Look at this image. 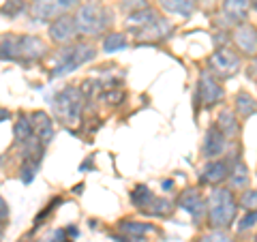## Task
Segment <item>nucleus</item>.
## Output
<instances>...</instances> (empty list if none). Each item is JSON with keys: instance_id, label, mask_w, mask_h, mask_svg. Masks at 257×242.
I'll return each instance as SVG.
<instances>
[{"instance_id": "nucleus-11", "label": "nucleus", "mask_w": 257, "mask_h": 242, "mask_svg": "<svg viewBox=\"0 0 257 242\" xmlns=\"http://www.w3.org/2000/svg\"><path fill=\"white\" fill-rule=\"evenodd\" d=\"M178 206L182 208L184 212L191 214L193 221H202L206 216V199L202 197L199 189H184L178 197Z\"/></svg>"}, {"instance_id": "nucleus-13", "label": "nucleus", "mask_w": 257, "mask_h": 242, "mask_svg": "<svg viewBox=\"0 0 257 242\" xmlns=\"http://www.w3.org/2000/svg\"><path fill=\"white\" fill-rule=\"evenodd\" d=\"M234 43L244 56H257V28L251 24H240L234 30Z\"/></svg>"}, {"instance_id": "nucleus-37", "label": "nucleus", "mask_w": 257, "mask_h": 242, "mask_svg": "<svg viewBox=\"0 0 257 242\" xmlns=\"http://www.w3.org/2000/svg\"><path fill=\"white\" fill-rule=\"evenodd\" d=\"M9 118H11V111L5 109V107H0V123H5V120H9Z\"/></svg>"}, {"instance_id": "nucleus-33", "label": "nucleus", "mask_w": 257, "mask_h": 242, "mask_svg": "<svg viewBox=\"0 0 257 242\" xmlns=\"http://www.w3.org/2000/svg\"><path fill=\"white\" fill-rule=\"evenodd\" d=\"M122 7H124V11H128V13H135V11L146 9V7H148V0H124Z\"/></svg>"}, {"instance_id": "nucleus-24", "label": "nucleus", "mask_w": 257, "mask_h": 242, "mask_svg": "<svg viewBox=\"0 0 257 242\" xmlns=\"http://www.w3.org/2000/svg\"><path fill=\"white\" fill-rule=\"evenodd\" d=\"M155 20H159V13H157L155 9H150V7H146V9H142V11L128 13L126 24H128V26H131L133 30H135V28H142V26H146V24L155 22Z\"/></svg>"}, {"instance_id": "nucleus-30", "label": "nucleus", "mask_w": 257, "mask_h": 242, "mask_svg": "<svg viewBox=\"0 0 257 242\" xmlns=\"http://www.w3.org/2000/svg\"><path fill=\"white\" fill-rule=\"evenodd\" d=\"M197 242H236V240L231 238L229 233H225V229H212V231L204 233Z\"/></svg>"}, {"instance_id": "nucleus-6", "label": "nucleus", "mask_w": 257, "mask_h": 242, "mask_svg": "<svg viewBox=\"0 0 257 242\" xmlns=\"http://www.w3.org/2000/svg\"><path fill=\"white\" fill-rule=\"evenodd\" d=\"M208 67H210V73L214 77H221V79L234 77L240 71V56L236 52H231L229 47H219L208 58Z\"/></svg>"}, {"instance_id": "nucleus-16", "label": "nucleus", "mask_w": 257, "mask_h": 242, "mask_svg": "<svg viewBox=\"0 0 257 242\" xmlns=\"http://www.w3.org/2000/svg\"><path fill=\"white\" fill-rule=\"evenodd\" d=\"M225 144H227V137H225L216 127H210L206 137H204V146H202L204 157H208V159L221 157L223 150H225Z\"/></svg>"}, {"instance_id": "nucleus-36", "label": "nucleus", "mask_w": 257, "mask_h": 242, "mask_svg": "<svg viewBox=\"0 0 257 242\" xmlns=\"http://www.w3.org/2000/svg\"><path fill=\"white\" fill-rule=\"evenodd\" d=\"M246 75L251 77V79H255L257 82V56H255V60L251 62V67H248V71H246Z\"/></svg>"}, {"instance_id": "nucleus-3", "label": "nucleus", "mask_w": 257, "mask_h": 242, "mask_svg": "<svg viewBox=\"0 0 257 242\" xmlns=\"http://www.w3.org/2000/svg\"><path fill=\"white\" fill-rule=\"evenodd\" d=\"M96 56V47L88 41H77V43H69V45H62L60 54L56 56V64L52 69L50 77H64L69 73H73L75 69H79L82 64L90 62Z\"/></svg>"}, {"instance_id": "nucleus-28", "label": "nucleus", "mask_w": 257, "mask_h": 242, "mask_svg": "<svg viewBox=\"0 0 257 242\" xmlns=\"http://www.w3.org/2000/svg\"><path fill=\"white\" fill-rule=\"evenodd\" d=\"M26 11H30L26 0H7V3L0 7V15H3V18H9V20L20 18V15H24Z\"/></svg>"}, {"instance_id": "nucleus-20", "label": "nucleus", "mask_w": 257, "mask_h": 242, "mask_svg": "<svg viewBox=\"0 0 257 242\" xmlns=\"http://www.w3.org/2000/svg\"><path fill=\"white\" fill-rule=\"evenodd\" d=\"M248 182H251V176H248V167L242 163V161H238V163L231 167V174H229V184H231V189L244 191V189H248Z\"/></svg>"}, {"instance_id": "nucleus-29", "label": "nucleus", "mask_w": 257, "mask_h": 242, "mask_svg": "<svg viewBox=\"0 0 257 242\" xmlns=\"http://www.w3.org/2000/svg\"><path fill=\"white\" fill-rule=\"evenodd\" d=\"M240 206L244 210H257V189H244L240 195Z\"/></svg>"}, {"instance_id": "nucleus-32", "label": "nucleus", "mask_w": 257, "mask_h": 242, "mask_svg": "<svg viewBox=\"0 0 257 242\" xmlns=\"http://www.w3.org/2000/svg\"><path fill=\"white\" fill-rule=\"evenodd\" d=\"M60 197H56V199H52L50 201V204H47V208H45V210H41V212H39L37 214V219H35V229H39V227H41V223L47 219V216H50L52 212H54V208H56V204H60Z\"/></svg>"}, {"instance_id": "nucleus-4", "label": "nucleus", "mask_w": 257, "mask_h": 242, "mask_svg": "<svg viewBox=\"0 0 257 242\" xmlns=\"http://www.w3.org/2000/svg\"><path fill=\"white\" fill-rule=\"evenodd\" d=\"M73 20H75L77 32L82 37H96L107 28L109 13L105 7H101L99 3H88V5L79 7L77 13L73 15Z\"/></svg>"}, {"instance_id": "nucleus-10", "label": "nucleus", "mask_w": 257, "mask_h": 242, "mask_svg": "<svg viewBox=\"0 0 257 242\" xmlns=\"http://www.w3.org/2000/svg\"><path fill=\"white\" fill-rule=\"evenodd\" d=\"M133 35H135V39H138V43H159V41H163V39H167L172 35V24L167 20H163V18H159L155 22L146 24V26L135 28Z\"/></svg>"}, {"instance_id": "nucleus-19", "label": "nucleus", "mask_w": 257, "mask_h": 242, "mask_svg": "<svg viewBox=\"0 0 257 242\" xmlns=\"http://www.w3.org/2000/svg\"><path fill=\"white\" fill-rule=\"evenodd\" d=\"M159 5L167 13H176L182 15V18H189L195 11V0H159Z\"/></svg>"}, {"instance_id": "nucleus-2", "label": "nucleus", "mask_w": 257, "mask_h": 242, "mask_svg": "<svg viewBox=\"0 0 257 242\" xmlns=\"http://www.w3.org/2000/svg\"><path fill=\"white\" fill-rule=\"evenodd\" d=\"M54 114L60 120L62 127L67 129H77L82 125V114H84V92L77 86H64L60 92H56L54 101Z\"/></svg>"}, {"instance_id": "nucleus-34", "label": "nucleus", "mask_w": 257, "mask_h": 242, "mask_svg": "<svg viewBox=\"0 0 257 242\" xmlns=\"http://www.w3.org/2000/svg\"><path fill=\"white\" fill-rule=\"evenodd\" d=\"M9 219H11V210H9V206H7V201H5V197L0 195V223H9Z\"/></svg>"}, {"instance_id": "nucleus-17", "label": "nucleus", "mask_w": 257, "mask_h": 242, "mask_svg": "<svg viewBox=\"0 0 257 242\" xmlns=\"http://www.w3.org/2000/svg\"><path fill=\"white\" fill-rule=\"evenodd\" d=\"M216 129L227 137V140H234V137L238 135V131H240V123L236 120V114L231 109H221L219 111V118H216Z\"/></svg>"}, {"instance_id": "nucleus-26", "label": "nucleus", "mask_w": 257, "mask_h": 242, "mask_svg": "<svg viewBox=\"0 0 257 242\" xmlns=\"http://www.w3.org/2000/svg\"><path fill=\"white\" fill-rule=\"evenodd\" d=\"M155 199V193H152L146 184H140V187H135L131 191V201H133V206L138 208L140 212H144L148 208V204Z\"/></svg>"}, {"instance_id": "nucleus-14", "label": "nucleus", "mask_w": 257, "mask_h": 242, "mask_svg": "<svg viewBox=\"0 0 257 242\" xmlns=\"http://www.w3.org/2000/svg\"><path fill=\"white\" fill-rule=\"evenodd\" d=\"M248 9H251V0H223V15L229 24H244L248 20Z\"/></svg>"}, {"instance_id": "nucleus-12", "label": "nucleus", "mask_w": 257, "mask_h": 242, "mask_svg": "<svg viewBox=\"0 0 257 242\" xmlns=\"http://www.w3.org/2000/svg\"><path fill=\"white\" fill-rule=\"evenodd\" d=\"M231 167H234V165H229V161L212 159L210 163L202 169V174H199V182H202V184H210V187H219L221 182H225L229 178Z\"/></svg>"}, {"instance_id": "nucleus-1", "label": "nucleus", "mask_w": 257, "mask_h": 242, "mask_svg": "<svg viewBox=\"0 0 257 242\" xmlns=\"http://www.w3.org/2000/svg\"><path fill=\"white\" fill-rule=\"evenodd\" d=\"M206 206H208L206 208L208 223H210L212 229H227V227H231V223L236 221L238 201L229 189L214 187L206 199Z\"/></svg>"}, {"instance_id": "nucleus-23", "label": "nucleus", "mask_w": 257, "mask_h": 242, "mask_svg": "<svg viewBox=\"0 0 257 242\" xmlns=\"http://www.w3.org/2000/svg\"><path fill=\"white\" fill-rule=\"evenodd\" d=\"M0 60L18 62V35L0 37Z\"/></svg>"}, {"instance_id": "nucleus-15", "label": "nucleus", "mask_w": 257, "mask_h": 242, "mask_svg": "<svg viewBox=\"0 0 257 242\" xmlns=\"http://www.w3.org/2000/svg\"><path fill=\"white\" fill-rule=\"evenodd\" d=\"M30 123H32V129H35L37 142L43 144V146H47V144L52 142V137H54V125H52L50 116H47L45 111H32Z\"/></svg>"}, {"instance_id": "nucleus-25", "label": "nucleus", "mask_w": 257, "mask_h": 242, "mask_svg": "<svg viewBox=\"0 0 257 242\" xmlns=\"http://www.w3.org/2000/svg\"><path fill=\"white\" fill-rule=\"evenodd\" d=\"M236 111L242 118L255 116L257 114V101L248 92H238L236 94Z\"/></svg>"}, {"instance_id": "nucleus-8", "label": "nucleus", "mask_w": 257, "mask_h": 242, "mask_svg": "<svg viewBox=\"0 0 257 242\" xmlns=\"http://www.w3.org/2000/svg\"><path fill=\"white\" fill-rule=\"evenodd\" d=\"M47 54V43L35 35H18V62L30 64Z\"/></svg>"}, {"instance_id": "nucleus-38", "label": "nucleus", "mask_w": 257, "mask_h": 242, "mask_svg": "<svg viewBox=\"0 0 257 242\" xmlns=\"http://www.w3.org/2000/svg\"><path fill=\"white\" fill-rule=\"evenodd\" d=\"M3 238H5V225L0 223V242H3Z\"/></svg>"}, {"instance_id": "nucleus-5", "label": "nucleus", "mask_w": 257, "mask_h": 242, "mask_svg": "<svg viewBox=\"0 0 257 242\" xmlns=\"http://www.w3.org/2000/svg\"><path fill=\"white\" fill-rule=\"evenodd\" d=\"M82 0H32L30 15L37 22H54L60 15H67Z\"/></svg>"}, {"instance_id": "nucleus-21", "label": "nucleus", "mask_w": 257, "mask_h": 242, "mask_svg": "<svg viewBox=\"0 0 257 242\" xmlns=\"http://www.w3.org/2000/svg\"><path fill=\"white\" fill-rule=\"evenodd\" d=\"M118 227L124 236H146V233H157L159 231L152 223H140V221H120Z\"/></svg>"}, {"instance_id": "nucleus-41", "label": "nucleus", "mask_w": 257, "mask_h": 242, "mask_svg": "<svg viewBox=\"0 0 257 242\" xmlns=\"http://www.w3.org/2000/svg\"><path fill=\"white\" fill-rule=\"evenodd\" d=\"M255 242H257V236H255Z\"/></svg>"}, {"instance_id": "nucleus-31", "label": "nucleus", "mask_w": 257, "mask_h": 242, "mask_svg": "<svg viewBox=\"0 0 257 242\" xmlns=\"http://www.w3.org/2000/svg\"><path fill=\"white\" fill-rule=\"evenodd\" d=\"M257 225V210H246V214L240 219L238 223V231H246V229H253Z\"/></svg>"}, {"instance_id": "nucleus-35", "label": "nucleus", "mask_w": 257, "mask_h": 242, "mask_svg": "<svg viewBox=\"0 0 257 242\" xmlns=\"http://www.w3.org/2000/svg\"><path fill=\"white\" fill-rule=\"evenodd\" d=\"M116 240L118 242H148L146 236H124V233L122 236H116Z\"/></svg>"}, {"instance_id": "nucleus-18", "label": "nucleus", "mask_w": 257, "mask_h": 242, "mask_svg": "<svg viewBox=\"0 0 257 242\" xmlns=\"http://www.w3.org/2000/svg\"><path fill=\"white\" fill-rule=\"evenodd\" d=\"M13 135H15V146H26V144L37 140L35 129H32V123H30V116H26V114L20 116V120L15 123Z\"/></svg>"}, {"instance_id": "nucleus-9", "label": "nucleus", "mask_w": 257, "mask_h": 242, "mask_svg": "<svg viewBox=\"0 0 257 242\" xmlns=\"http://www.w3.org/2000/svg\"><path fill=\"white\" fill-rule=\"evenodd\" d=\"M47 35H50L52 43H56V45L75 43V37L79 35V32H77L73 15L67 13V15H60V18H56L54 22H50V30H47Z\"/></svg>"}, {"instance_id": "nucleus-39", "label": "nucleus", "mask_w": 257, "mask_h": 242, "mask_svg": "<svg viewBox=\"0 0 257 242\" xmlns=\"http://www.w3.org/2000/svg\"><path fill=\"white\" fill-rule=\"evenodd\" d=\"M163 187H165V191H170V189H172V180H165Z\"/></svg>"}, {"instance_id": "nucleus-22", "label": "nucleus", "mask_w": 257, "mask_h": 242, "mask_svg": "<svg viewBox=\"0 0 257 242\" xmlns=\"http://www.w3.org/2000/svg\"><path fill=\"white\" fill-rule=\"evenodd\" d=\"M174 212V204L170 199H163V197H157L148 204V208L144 210V214H148V216H159V219H167V216H172Z\"/></svg>"}, {"instance_id": "nucleus-7", "label": "nucleus", "mask_w": 257, "mask_h": 242, "mask_svg": "<svg viewBox=\"0 0 257 242\" xmlns=\"http://www.w3.org/2000/svg\"><path fill=\"white\" fill-rule=\"evenodd\" d=\"M223 86L214 79L210 71H202L197 82V92H195V101H197V109L199 107H214L216 103L223 101Z\"/></svg>"}, {"instance_id": "nucleus-40", "label": "nucleus", "mask_w": 257, "mask_h": 242, "mask_svg": "<svg viewBox=\"0 0 257 242\" xmlns=\"http://www.w3.org/2000/svg\"><path fill=\"white\" fill-rule=\"evenodd\" d=\"M251 7H253L255 11H257V0H251Z\"/></svg>"}, {"instance_id": "nucleus-27", "label": "nucleus", "mask_w": 257, "mask_h": 242, "mask_svg": "<svg viewBox=\"0 0 257 242\" xmlns=\"http://www.w3.org/2000/svg\"><path fill=\"white\" fill-rule=\"evenodd\" d=\"M124 47H128V39L122 32H109V35L103 39V52H107V54L122 52Z\"/></svg>"}]
</instances>
